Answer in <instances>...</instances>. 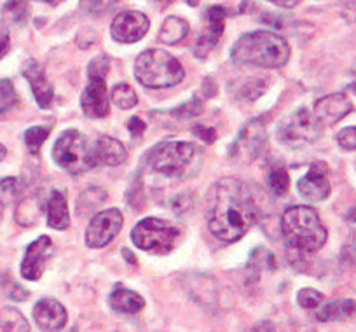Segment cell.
Here are the masks:
<instances>
[{"mask_svg": "<svg viewBox=\"0 0 356 332\" xmlns=\"http://www.w3.org/2000/svg\"><path fill=\"white\" fill-rule=\"evenodd\" d=\"M267 196L257 184L225 177L213 184L208 198V229L217 239L234 243L264 217Z\"/></svg>", "mask_w": 356, "mask_h": 332, "instance_id": "1", "label": "cell"}, {"mask_svg": "<svg viewBox=\"0 0 356 332\" xmlns=\"http://www.w3.org/2000/svg\"><path fill=\"white\" fill-rule=\"evenodd\" d=\"M282 232L286 242L289 261L302 271L311 255L318 254L327 242V229L316 210L304 205L290 207L282 217Z\"/></svg>", "mask_w": 356, "mask_h": 332, "instance_id": "2", "label": "cell"}, {"mask_svg": "<svg viewBox=\"0 0 356 332\" xmlns=\"http://www.w3.org/2000/svg\"><path fill=\"white\" fill-rule=\"evenodd\" d=\"M239 67L280 68L290 60V46L285 37L269 30H255L239 37L231 51Z\"/></svg>", "mask_w": 356, "mask_h": 332, "instance_id": "3", "label": "cell"}, {"mask_svg": "<svg viewBox=\"0 0 356 332\" xmlns=\"http://www.w3.org/2000/svg\"><path fill=\"white\" fill-rule=\"evenodd\" d=\"M147 166L168 179H191L203 166V152L193 142L170 140L161 142L147 152Z\"/></svg>", "mask_w": 356, "mask_h": 332, "instance_id": "4", "label": "cell"}, {"mask_svg": "<svg viewBox=\"0 0 356 332\" xmlns=\"http://www.w3.org/2000/svg\"><path fill=\"white\" fill-rule=\"evenodd\" d=\"M184 65L164 49H147L135 61V79L150 90L173 88L184 81Z\"/></svg>", "mask_w": 356, "mask_h": 332, "instance_id": "5", "label": "cell"}, {"mask_svg": "<svg viewBox=\"0 0 356 332\" xmlns=\"http://www.w3.org/2000/svg\"><path fill=\"white\" fill-rule=\"evenodd\" d=\"M111 70V60L100 54L91 60L88 67V86L81 97V109L89 119H104L111 112V97H108L107 75Z\"/></svg>", "mask_w": 356, "mask_h": 332, "instance_id": "6", "label": "cell"}, {"mask_svg": "<svg viewBox=\"0 0 356 332\" xmlns=\"http://www.w3.org/2000/svg\"><path fill=\"white\" fill-rule=\"evenodd\" d=\"M53 159L70 175H81L95 168L91 143L79 129H67L58 136L53 147Z\"/></svg>", "mask_w": 356, "mask_h": 332, "instance_id": "7", "label": "cell"}, {"mask_svg": "<svg viewBox=\"0 0 356 332\" xmlns=\"http://www.w3.org/2000/svg\"><path fill=\"white\" fill-rule=\"evenodd\" d=\"M178 236L180 232L170 222L157 217H147L133 228L131 242L140 251L161 255L173 251Z\"/></svg>", "mask_w": 356, "mask_h": 332, "instance_id": "8", "label": "cell"}, {"mask_svg": "<svg viewBox=\"0 0 356 332\" xmlns=\"http://www.w3.org/2000/svg\"><path fill=\"white\" fill-rule=\"evenodd\" d=\"M320 121L313 112L307 109H299L286 116L278 126L276 136L285 145H302V143H311L321 135Z\"/></svg>", "mask_w": 356, "mask_h": 332, "instance_id": "9", "label": "cell"}, {"mask_svg": "<svg viewBox=\"0 0 356 332\" xmlns=\"http://www.w3.org/2000/svg\"><path fill=\"white\" fill-rule=\"evenodd\" d=\"M267 133L266 126L260 119H250L243 129L239 132L238 139L231 145L229 159L236 164H248L260 156L266 147Z\"/></svg>", "mask_w": 356, "mask_h": 332, "instance_id": "10", "label": "cell"}, {"mask_svg": "<svg viewBox=\"0 0 356 332\" xmlns=\"http://www.w3.org/2000/svg\"><path fill=\"white\" fill-rule=\"evenodd\" d=\"M122 222H124V217H122V212L119 208L98 212L86 229V245L89 248L107 246L121 232Z\"/></svg>", "mask_w": 356, "mask_h": 332, "instance_id": "11", "label": "cell"}, {"mask_svg": "<svg viewBox=\"0 0 356 332\" xmlns=\"http://www.w3.org/2000/svg\"><path fill=\"white\" fill-rule=\"evenodd\" d=\"M150 29V19L140 11H122L114 18L111 26V35L119 44H135L147 35Z\"/></svg>", "mask_w": 356, "mask_h": 332, "instance_id": "12", "label": "cell"}, {"mask_svg": "<svg viewBox=\"0 0 356 332\" xmlns=\"http://www.w3.org/2000/svg\"><path fill=\"white\" fill-rule=\"evenodd\" d=\"M54 245L49 236H40L33 239L25 251V258L22 261V276L29 282H37L42 278L46 271V264L53 258Z\"/></svg>", "mask_w": 356, "mask_h": 332, "instance_id": "13", "label": "cell"}, {"mask_svg": "<svg viewBox=\"0 0 356 332\" xmlns=\"http://www.w3.org/2000/svg\"><path fill=\"white\" fill-rule=\"evenodd\" d=\"M330 170L323 161L311 164L309 172L299 180V193L309 203H320L330 196Z\"/></svg>", "mask_w": 356, "mask_h": 332, "instance_id": "14", "label": "cell"}, {"mask_svg": "<svg viewBox=\"0 0 356 332\" xmlns=\"http://www.w3.org/2000/svg\"><path fill=\"white\" fill-rule=\"evenodd\" d=\"M225 18H227V11L220 6H211L207 11L208 25L204 29L203 35L197 39L196 47H194V54L197 58H207L213 47H217L218 40L222 39L225 26Z\"/></svg>", "mask_w": 356, "mask_h": 332, "instance_id": "15", "label": "cell"}, {"mask_svg": "<svg viewBox=\"0 0 356 332\" xmlns=\"http://www.w3.org/2000/svg\"><path fill=\"white\" fill-rule=\"evenodd\" d=\"M23 77L29 81L30 90H32L33 97H35L37 105L40 109H49L53 105L54 88L49 82V79H47L42 65L35 60H29L23 65Z\"/></svg>", "mask_w": 356, "mask_h": 332, "instance_id": "16", "label": "cell"}, {"mask_svg": "<svg viewBox=\"0 0 356 332\" xmlns=\"http://www.w3.org/2000/svg\"><path fill=\"white\" fill-rule=\"evenodd\" d=\"M353 104L344 93H334L327 95V97L320 98L314 104V112L316 119L320 121L321 126H332L344 119L346 116L351 114Z\"/></svg>", "mask_w": 356, "mask_h": 332, "instance_id": "17", "label": "cell"}, {"mask_svg": "<svg viewBox=\"0 0 356 332\" xmlns=\"http://www.w3.org/2000/svg\"><path fill=\"white\" fill-rule=\"evenodd\" d=\"M33 320L42 331L56 332L67 325L68 315L60 301L53 297H42L33 308Z\"/></svg>", "mask_w": 356, "mask_h": 332, "instance_id": "18", "label": "cell"}, {"mask_svg": "<svg viewBox=\"0 0 356 332\" xmlns=\"http://www.w3.org/2000/svg\"><path fill=\"white\" fill-rule=\"evenodd\" d=\"M91 157H93L95 168L100 166V164H104V166H119V164L128 159V150L118 139L105 135L100 136L91 145Z\"/></svg>", "mask_w": 356, "mask_h": 332, "instance_id": "19", "label": "cell"}, {"mask_svg": "<svg viewBox=\"0 0 356 332\" xmlns=\"http://www.w3.org/2000/svg\"><path fill=\"white\" fill-rule=\"evenodd\" d=\"M47 226L56 231H63L70 226V214H68L67 196L61 189H54L47 201Z\"/></svg>", "mask_w": 356, "mask_h": 332, "instance_id": "20", "label": "cell"}, {"mask_svg": "<svg viewBox=\"0 0 356 332\" xmlns=\"http://www.w3.org/2000/svg\"><path fill=\"white\" fill-rule=\"evenodd\" d=\"M108 304L115 313L135 315L145 308V299L135 290L115 289L108 297Z\"/></svg>", "mask_w": 356, "mask_h": 332, "instance_id": "21", "label": "cell"}, {"mask_svg": "<svg viewBox=\"0 0 356 332\" xmlns=\"http://www.w3.org/2000/svg\"><path fill=\"white\" fill-rule=\"evenodd\" d=\"M189 23L186 22L180 16H168L166 19L163 22L159 30V42L168 44V46H175V44L182 42L187 35H189Z\"/></svg>", "mask_w": 356, "mask_h": 332, "instance_id": "22", "label": "cell"}, {"mask_svg": "<svg viewBox=\"0 0 356 332\" xmlns=\"http://www.w3.org/2000/svg\"><path fill=\"white\" fill-rule=\"evenodd\" d=\"M42 198L40 194H32L29 198H23L19 201V205L16 207V222L23 228H30V226H35L39 222L40 214H42Z\"/></svg>", "mask_w": 356, "mask_h": 332, "instance_id": "23", "label": "cell"}, {"mask_svg": "<svg viewBox=\"0 0 356 332\" xmlns=\"http://www.w3.org/2000/svg\"><path fill=\"white\" fill-rule=\"evenodd\" d=\"M0 331L2 332H30V325L25 315L13 306L0 310Z\"/></svg>", "mask_w": 356, "mask_h": 332, "instance_id": "24", "label": "cell"}, {"mask_svg": "<svg viewBox=\"0 0 356 332\" xmlns=\"http://www.w3.org/2000/svg\"><path fill=\"white\" fill-rule=\"evenodd\" d=\"M2 19L9 26H23L29 19V0H8L2 8Z\"/></svg>", "mask_w": 356, "mask_h": 332, "instance_id": "25", "label": "cell"}, {"mask_svg": "<svg viewBox=\"0 0 356 332\" xmlns=\"http://www.w3.org/2000/svg\"><path fill=\"white\" fill-rule=\"evenodd\" d=\"M355 313V301L346 299L337 301V303L325 304L318 311V320L320 322H335V320H346V318L353 317Z\"/></svg>", "mask_w": 356, "mask_h": 332, "instance_id": "26", "label": "cell"}, {"mask_svg": "<svg viewBox=\"0 0 356 332\" xmlns=\"http://www.w3.org/2000/svg\"><path fill=\"white\" fill-rule=\"evenodd\" d=\"M105 200H107V193L100 187H91V189L84 191L77 201L79 215H86L98 210L105 203Z\"/></svg>", "mask_w": 356, "mask_h": 332, "instance_id": "27", "label": "cell"}, {"mask_svg": "<svg viewBox=\"0 0 356 332\" xmlns=\"http://www.w3.org/2000/svg\"><path fill=\"white\" fill-rule=\"evenodd\" d=\"M111 102H114L115 107L122 109V111H129V109L136 107V104H138V95L129 84L121 82V84H115L112 88Z\"/></svg>", "mask_w": 356, "mask_h": 332, "instance_id": "28", "label": "cell"}, {"mask_svg": "<svg viewBox=\"0 0 356 332\" xmlns=\"http://www.w3.org/2000/svg\"><path fill=\"white\" fill-rule=\"evenodd\" d=\"M248 268L253 271H266V269L276 268V258L271 251H267L266 246H257L253 248L248 259Z\"/></svg>", "mask_w": 356, "mask_h": 332, "instance_id": "29", "label": "cell"}, {"mask_svg": "<svg viewBox=\"0 0 356 332\" xmlns=\"http://www.w3.org/2000/svg\"><path fill=\"white\" fill-rule=\"evenodd\" d=\"M51 128L49 126H32L25 132V145L32 154H37L49 136Z\"/></svg>", "mask_w": 356, "mask_h": 332, "instance_id": "30", "label": "cell"}, {"mask_svg": "<svg viewBox=\"0 0 356 332\" xmlns=\"http://www.w3.org/2000/svg\"><path fill=\"white\" fill-rule=\"evenodd\" d=\"M269 189L278 198L285 196L290 189V175L285 168H273L269 173Z\"/></svg>", "mask_w": 356, "mask_h": 332, "instance_id": "31", "label": "cell"}, {"mask_svg": "<svg viewBox=\"0 0 356 332\" xmlns=\"http://www.w3.org/2000/svg\"><path fill=\"white\" fill-rule=\"evenodd\" d=\"M18 100L19 98L13 81H9V79H0V114L11 111L18 104Z\"/></svg>", "mask_w": 356, "mask_h": 332, "instance_id": "32", "label": "cell"}, {"mask_svg": "<svg viewBox=\"0 0 356 332\" xmlns=\"http://www.w3.org/2000/svg\"><path fill=\"white\" fill-rule=\"evenodd\" d=\"M0 289L9 299L13 301H26L29 299V290L25 287L19 285L13 276L9 275H2L0 276Z\"/></svg>", "mask_w": 356, "mask_h": 332, "instance_id": "33", "label": "cell"}, {"mask_svg": "<svg viewBox=\"0 0 356 332\" xmlns=\"http://www.w3.org/2000/svg\"><path fill=\"white\" fill-rule=\"evenodd\" d=\"M119 0H81V11L89 16H102L118 6Z\"/></svg>", "mask_w": 356, "mask_h": 332, "instance_id": "34", "label": "cell"}, {"mask_svg": "<svg viewBox=\"0 0 356 332\" xmlns=\"http://www.w3.org/2000/svg\"><path fill=\"white\" fill-rule=\"evenodd\" d=\"M323 299V294L318 292V290L314 289H309V287L299 290V294H297V303H299V306L304 308V310H316V308L321 306Z\"/></svg>", "mask_w": 356, "mask_h": 332, "instance_id": "35", "label": "cell"}, {"mask_svg": "<svg viewBox=\"0 0 356 332\" xmlns=\"http://www.w3.org/2000/svg\"><path fill=\"white\" fill-rule=\"evenodd\" d=\"M266 91V82L262 79H248V82H245L239 90V97L245 98V100L253 102L260 97V95Z\"/></svg>", "mask_w": 356, "mask_h": 332, "instance_id": "36", "label": "cell"}, {"mask_svg": "<svg viewBox=\"0 0 356 332\" xmlns=\"http://www.w3.org/2000/svg\"><path fill=\"white\" fill-rule=\"evenodd\" d=\"M201 111H203V104H201L200 98H194V100L184 104L182 107H177L173 111H170V114L177 119H191L200 116Z\"/></svg>", "mask_w": 356, "mask_h": 332, "instance_id": "37", "label": "cell"}, {"mask_svg": "<svg viewBox=\"0 0 356 332\" xmlns=\"http://www.w3.org/2000/svg\"><path fill=\"white\" fill-rule=\"evenodd\" d=\"M337 142H339V147H341V149L353 152V150L356 149V128L355 126H348V128L342 129V132L337 135Z\"/></svg>", "mask_w": 356, "mask_h": 332, "instance_id": "38", "label": "cell"}, {"mask_svg": "<svg viewBox=\"0 0 356 332\" xmlns=\"http://www.w3.org/2000/svg\"><path fill=\"white\" fill-rule=\"evenodd\" d=\"M22 191V182L16 177H8V179L0 180V194L6 198H15L18 196Z\"/></svg>", "mask_w": 356, "mask_h": 332, "instance_id": "39", "label": "cell"}, {"mask_svg": "<svg viewBox=\"0 0 356 332\" xmlns=\"http://www.w3.org/2000/svg\"><path fill=\"white\" fill-rule=\"evenodd\" d=\"M193 133L204 143H213L217 140V132H215V128H210V126L196 125L193 128Z\"/></svg>", "mask_w": 356, "mask_h": 332, "instance_id": "40", "label": "cell"}, {"mask_svg": "<svg viewBox=\"0 0 356 332\" xmlns=\"http://www.w3.org/2000/svg\"><path fill=\"white\" fill-rule=\"evenodd\" d=\"M145 128H147V125L142 121V118L129 119L128 129H129V133H131L133 139H140V136H142V133L145 132Z\"/></svg>", "mask_w": 356, "mask_h": 332, "instance_id": "41", "label": "cell"}, {"mask_svg": "<svg viewBox=\"0 0 356 332\" xmlns=\"http://www.w3.org/2000/svg\"><path fill=\"white\" fill-rule=\"evenodd\" d=\"M9 47H11V37H9V30L4 25H0V60L8 54Z\"/></svg>", "mask_w": 356, "mask_h": 332, "instance_id": "42", "label": "cell"}, {"mask_svg": "<svg viewBox=\"0 0 356 332\" xmlns=\"http://www.w3.org/2000/svg\"><path fill=\"white\" fill-rule=\"evenodd\" d=\"M248 332H276V327L273 325V322L264 320V322H259V324L253 325Z\"/></svg>", "mask_w": 356, "mask_h": 332, "instance_id": "43", "label": "cell"}, {"mask_svg": "<svg viewBox=\"0 0 356 332\" xmlns=\"http://www.w3.org/2000/svg\"><path fill=\"white\" fill-rule=\"evenodd\" d=\"M267 2H271V4L278 6V8H283V9H292L299 4L300 0H267Z\"/></svg>", "mask_w": 356, "mask_h": 332, "instance_id": "44", "label": "cell"}, {"mask_svg": "<svg viewBox=\"0 0 356 332\" xmlns=\"http://www.w3.org/2000/svg\"><path fill=\"white\" fill-rule=\"evenodd\" d=\"M122 255H124V258L128 259V261L131 262V264H136V259L133 258V255H131V252H129L128 248H122Z\"/></svg>", "mask_w": 356, "mask_h": 332, "instance_id": "45", "label": "cell"}, {"mask_svg": "<svg viewBox=\"0 0 356 332\" xmlns=\"http://www.w3.org/2000/svg\"><path fill=\"white\" fill-rule=\"evenodd\" d=\"M6 156H8V149H6V147L2 145V143H0V161L4 159Z\"/></svg>", "mask_w": 356, "mask_h": 332, "instance_id": "46", "label": "cell"}, {"mask_svg": "<svg viewBox=\"0 0 356 332\" xmlns=\"http://www.w3.org/2000/svg\"><path fill=\"white\" fill-rule=\"evenodd\" d=\"M154 2H156V4H159V6H163V8H166V6H170L173 0H154Z\"/></svg>", "mask_w": 356, "mask_h": 332, "instance_id": "47", "label": "cell"}, {"mask_svg": "<svg viewBox=\"0 0 356 332\" xmlns=\"http://www.w3.org/2000/svg\"><path fill=\"white\" fill-rule=\"evenodd\" d=\"M39 2H46V4L56 6V4H60V2H63V0H39Z\"/></svg>", "mask_w": 356, "mask_h": 332, "instance_id": "48", "label": "cell"}, {"mask_svg": "<svg viewBox=\"0 0 356 332\" xmlns=\"http://www.w3.org/2000/svg\"><path fill=\"white\" fill-rule=\"evenodd\" d=\"M187 4H189V6H197V4H200V0H187Z\"/></svg>", "mask_w": 356, "mask_h": 332, "instance_id": "49", "label": "cell"}]
</instances>
